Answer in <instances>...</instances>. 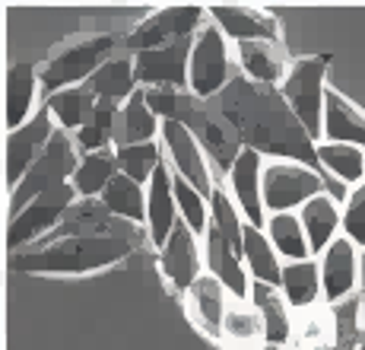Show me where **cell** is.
<instances>
[{"mask_svg": "<svg viewBox=\"0 0 365 350\" xmlns=\"http://www.w3.org/2000/svg\"><path fill=\"white\" fill-rule=\"evenodd\" d=\"M146 229L128 233H51L23 251H10V268L32 277H89L137 255Z\"/></svg>", "mask_w": 365, "mask_h": 350, "instance_id": "cell-2", "label": "cell"}, {"mask_svg": "<svg viewBox=\"0 0 365 350\" xmlns=\"http://www.w3.org/2000/svg\"><path fill=\"white\" fill-rule=\"evenodd\" d=\"M115 175H118V153L115 146H108V150L99 153H86L80 159V166H76L70 185H73L76 198H102V191L108 188V181Z\"/></svg>", "mask_w": 365, "mask_h": 350, "instance_id": "cell-35", "label": "cell"}, {"mask_svg": "<svg viewBox=\"0 0 365 350\" xmlns=\"http://www.w3.org/2000/svg\"><path fill=\"white\" fill-rule=\"evenodd\" d=\"M207 16L229 35V41H283V23L267 6L210 4Z\"/></svg>", "mask_w": 365, "mask_h": 350, "instance_id": "cell-19", "label": "cell"}, {"mask_svg": "<svg viewBox=\"0 0 365 350\" xmlns=\"http://www.w3.org/2000/svg\"><path fill=\"white\" fill-rule=\"evenodd\" d=\"M172 181H175V201H178L181 220H185L187 226H191L194 233L203 239L207 229H210V198L207 194H200L191 181L181 179V175H175V172H172Z\"/></svg>", "mask_w": 365, "mask_h": 350, "instance_id": "cell-37", "label": "cell"}, {"mask_svg": "<svg viewBox=\"0 0 365 350\" xmlns=\"http://www.w3.org/2000/svg\"><path fill=\"white\" fill-rule=\"evenodd\" d=\"M283 296L292 306V312H312L324 306V286H321V264L318 258L308 261H286L283 264Z\"/></svg>", "mask_w": 365, "mask_h": 350, "instance_id": "cell-26", "label": "cell"}, {"mask_svg": "<svg viewBox=\"0 0 365 350\" xmlns=\"http://www.w3.org/2000/svg\"><path fill=\"white\" fill-rule=\"evenodd\" d=\"M264 166L267 156H261L257 150L245 146L238 153V159L232 163V169L222 175V185L232 194V201L242 210L245 223L264 229L267 226V207H264Z\"/></svg>", "mask_w": 365, "mask_h": 350, "instance_id": "cell-16", "label": "cell"}, {"mask_svg": "<svg viewBox=\"0 0 365 350\" xmlns=\"http://www.w3.org/2000/svg\"><path fill=\"white\" fill-rule=\"evenodd\" d=\"M163 134V121L159 115L150 109L146 102V89L140 86L128 102L118 111V128H115V146H128V144H150L159 140Z\"/></svg>", "mask_w": 365, "mask_h": 350, "instance_id": "cell-29", "label": "cell"}, {"mask_svg": "<svg viewBox=\"0 0 365 350\" xmlns=\"http://www.w3.org/2000/svg\"><path fill=\"white\" fill-rule=\"evenodd\" d=\"M292 350H299V347H296V344H292Z\"/></svg>", "mask_w": 365, "mask_h": 350, "instance_id": "cell-40", "label": "cell"}, {"mask_svg": "<svg viewBox=\"0 0 365 350\" xmlns=\"http://www.w3.org/2000/svg\"><path fill=\"white\" fill-rule=\"evenodd\" d=\"M216 105L245 146L257 150L267 159H296L321 172L318 144L299 121L292 105L283 99L279 86H264L238 74L220 93Z\"/></svg>", "mask_w": 365, "mask_h": 350, "instance_id": "cell-1", "label": "cell"}, {"mask_svg": "<svg viewBox=\"0 0 365 350\" xmlns=\"http://www.w3.org/2000/svg\"><path fill=\"white\" fill-rule=\"evenodd\" d=\"M318 264H321V286H324L327 306H340V303H346V299L359 296L356 290L362 286L365 258H362V249L353 239H346V236L340 233L318 255Z\"/></svg>", "mask_w": 365, "mask_h": 350, "instance_id": "cell-14", "label": "cell"}, {"mask_svg": "<svg viewBox=\"0 0 365 350\" xmlns=\"http://www.w3.org/2000/svg\"><path fill=\"white\" fill-rule=\"evenodd\" d=\"M245 268L257 284L283 286V258L267 239L264 229L251 226V223H245Z\"/></svg>", "mask_w": 365, "mask_h": 350, "instance_id": "cell-31", "label": "cell"}, {"mask_svg": "<svg viewBox=\"0 0 365 350\" xmlns=\"http://www.w3.org/2000/svg\"><path fill=\"white\" fill-rule=\"evenodd\" d=\"M80 159L83 156H80V150H76L73 134H67V131L58 128L51 137V144L45 146V153L35 159L29 175L16 185V191H10V216L19 214V210L29 204L32 198H38V194L51 191V188H61V185H70Z\"/></svg>", "mask_w": 365, "mask_h": 350, "instance_id": "cell-10", "label": "cell"}, {"mask_svg": "<svg viewBox=\"0 0 365 350\" xmlns=\"http://www.w3.org/2000/svg\"><path fill=\"white\" fill-rule=\"evenodd\" d=\"M324 140L365 150V109L334 86H327L324 99Z\"/></svg>", "mask_w": 365, "mask_h": 350, "instance_id": "cell-23", "label": "cell"}, {"mask_svg": "<svg viewBox=\"0 0 365 350\" xmlns=\"http://www.w3.org/2000/svg\"><path fill=\"white\" fill-rule=\"evenodd\" d=\"M327 67H331V54H302L292 58L289 74L279 83L283 99L292 105L299 121L308 128L314 144L324 140V99H327Z\"/></svg>", "mask_w": 365, "mask_h": 350, "instance_id": "cell-6", "label": "cell"}, {"mask_svg": "<svg viewBox=\"0 0 365 350\" xmlns=\"http://www.w3.org/2000/svg\"><path fill=\"white\" fill-rule=\"evenodd\" d=\"M235 45V67L242 76L264 86H279L289 74V51L283 41H232Z\"/></svg>", "mask_w": 365, "mask_h": 350, "instance_id": "cell-21", "label": "cell"}, {"mask_svg": "<svg viewBox=\"0 0 365 350\" xmlns=\"http://www.w3.org/2000/svg\"><path fill=\"white\" fill-rule=\"evenodd\" d=\"M118 51H124V35L115 29H86L67 35L58 45H51V51L38 64L41 93L54 96L61 89L83 86Z\"/></svg>", "mask_w": 365, "mask_h": 350, "instance_id": "cell-4", "label": "cell"}, {"mask_svg": "<svg viewBox=\"0 0 365 350\" xmlns=\"http://www.w3.org/2000/svg\"><path fill=\"white\" fill-rule=\"evenodd\" d=\"M76 204V191L73 185H61L51 191L38 194L26 204L19 214L10 216V233H6V245L10 251H23L29 245L48 239L51 233H58L61 223L67 220L70 207Z\"/></svg>", "mask_w": 365, "mask_h": 350, "instance_id": "cell-11", "label": "cell"}, {"mask_svg": "<svg viewBox=\"0 0 365 350\" xmlns=\"http://www.w3.org/2000/svg\"><path fill=\"white\" fill-rule=\"evenodd\" d=\"M178 223H181V210L178 201H175L172 169H168V163H163L150 179V185H146V236H150L153 249L156 251L163 249Z\"/></svg>", "mask_w": 365, "mask_h": 350, "instance_id": "cell-20", "label": "cell"}, {"mask_svg": "<svg viewBox=\"0 0 365 350\" xmlns=\"http://www.w3.org/2000/svg\"><path fill=\"white\" fill-rule=\"evenodd\" d=\"M327 191V175L296 159H267L264 207L270 214H299L312 198Z\"/></svg>", "mask_w": 365, "mask_h": 350, "instance_id": "cell-9", "label": "cell"}, {"mask_svg": "<svg viewBox=\"0 0 365 350\" xmlns=\"http://www.w3.org/2000/svg\"><path fill=\"white\" fill-rule=\"evenodd\" d=\"M191 45L194 39H181V41H172V45L153 48V51L133 54L137 83L143 89H187Z\"/></svg>", "mask_w": 365, "mask_h": 350, "instance_id": "cell-18", "label": "cell"}, {"mask_svg": "<svg viewBox=\"0 0 365 350\" xmlns=\"http://www.w3.org/2000/svg\"><path fill=\"white\" fill-rule=\"evenodd\" d=\"M359 296H362V325H359V350H365V268H362V286H359Z\"/></svg>", "mask_w": 365, "mask_h": 350, "instance_id": "cell-39", "label": "cell"}, {"mask_svg": "<svg viewBox=\"0 0 365 350\" xmlns=\"http://www.w3.org/2000/svg\"><path fill=\"white\" fill-rule=\"evenodd\" d=\"M41 93V74L32 61H13L6 67V131L23 128L35 115Z\"/></svg>", "mask_w": 365, "mask_h": 350, "instance_id": "cell-22", "label": "cell"}, {"mask_svg": "<svg viewBox=\"0 0 365 350\" xmlns=\"http://www.w3.org/2000/svg\"><path fill=\"white\" fill-rule=\"evenodd\" d=\"M343 236L365 249V181L349 188L343 201Z\"/></svg>", "mask_w": 365, "mask_h": 350, "instance_id": "cell-38", "label": "cell"}, {"mask_svg": "<svg viewBox=\"0 0 365 350\" xmlns=\"http://www.w3.org/2000/svg\"><path fill=\"white\" fill-rule=\"evenodd\" d=\"M159 144H163L168 169H172L175 175H181V179H187L200 194H207L210 198L213 188H216V181H220V175H216L213 163H210V156H207V150L200 146V140L194 137L185 124L163 121Z\"/></svg>", "mask_w": 365, "mask_h": 350, "instance_id": "cell-13", "label": "cell"}, {"mask_svg": "<svg viewBox=\"0 0 365 350\" xmlns=\"http://www.w3.org/2000/svg\"><path fill=\"white\" fill-rule=\"evenodd\" d=\"M45 109L51 111L54 124H58L61 131L76 134V131H83L93 121L96 109H99V99H96V96L89 93V86L83 83V86H70V89H61V93L48 96Z\"/></svg>", "mask_w": 365, "mask_h": 350, "instance_id": "cell-30", "label": "cell"}, {"mask_svg": "<svg viewBox=\"0 0 365 350\" xmlns=\"http://www.w3.org/2000/svg\"><path fill=\"white\" fill-rule=\"evenodd\" d=\"M318 163H321V172H324L327 179L343 181L346 188L365 181V150H359V146L321 140L318 144Z\"/></svg>", "mask_w": 365, "mask_h": 350, "instance_id": "cell-34", "label": "cell"}, {"mask_svg": "<svg viewBox=\"0 0 365 350\" xmlns=\"http://www.w3.org/2000/svg\"><path fill=\"white\" fill-rule=\"evenodd\" d=\"M267 239L273 242V249L279 251V258L286 261H308L312 255V245H308L305 226H302L299 214H270L264 226Z\"/></svg>", "mask_w": 365, "mask_h": 350, "instance_id": "cell-33", "label": "cell"}, {"mask_svg": "<svg viewBox=\"0 0 365 350\" xmlns=\"http://www.w3.org/2000/svg\"><path fill=\"white\" fill-rule=\"evenodd\" d=\"M102 204L108 207L118 220L146 229V185H140V181L118 172L115 179L108 181V188L102 191Z\"/></svg>", "mask_w": 365, "mask_h": 350, "instance_id": "cell-32", "label": "cell"}, {"mask_svg": "<svg viewBox=\"0 0 365 350\" xmlns=\"http://www.w3.org/2000/svg\"><path fill=\"white\" fill-rule=\"evenodd\" d=\"M308 325L296 319V344L299 350H359L362 325V296H353L340 306H318L308 312Z\"/></svg>", "mask_w": 365, "mask_h": 350, "instance_id": "cell-8", "label": "cell"}, {"mask_svg": "<svg viewBox=\"0 0 365 350\" xmlns=\"http://www.w3.org/2000/svg\"><path fill=\"white\" fill-rule=\"evenodd\" d=\"M156 268L159 277L175 296H185L197 280L207 274V258H203V239L187 226L185 220L175 226L168 242L156 251Z\"/></svg>", "mask_w": 365, "mask_h": 350, "instance_id": "cell-12", "label": "cell"}, {"mask_svg": "<svg viewBox=\"0 0 365 350\" xmlns=\"http://www.w3.org/2000/svg\"><path fill=\"white\" fill-rule=\"evenodd\" d=\"M203 23H207V6L200 4L156 6V10H150L143 19H137L124 32V51L140 54V51L172 45V41H181V39H194Z\"/></svg>", "mask_w": 365, "mask_h": 350, "instance_id": "cell-7", "label": "cell"}, {"mask_svg": "<svg viewBox=\"0 0 365 350\" xmlns=\"http://www.w3.org/2000/svg\"><path fill=\"white\" fill-rule=\"evenodd\" d=\"M222 347L226 350H261L267 347V325L264 315L251 299L232 296L222 321Z\"/></svg>", "mask_w": 365, "mask_h": 350, "instance_id": "cell-25", "label": "cell"}, {"mask_svg": "<svg viewBox=\"0 0 365 350\" xmlns=\"http://www.w3.org/2000/svg\"><path fill=\"white\" fill-rule=\"evenodd\" d=\"M54 131H58V124L48 109H38L23 128L6 131V188L10 191H16V185L29 175L35 159L51 144Z\"/></svg>", "mask_w": 365, "mask_h": 350, "instance_id": "cell-17", "label": "cell"}, {"mask_svg": "<svg viewBox=\"0 0 365 350\" xmlns=\"http://www.w3.org/2000/svg\"><path fill=\"white\" fill-rule=\"evenodd\" d=\"M299 220H302V226H305L312 255L318 258L321 251H324L327 245L343 233V204L324 191V194L312 198L305 207L299 210Z\"/></svg>", "mask_w": 365, "mask_h": 350, "instance_id": "cell-27", "label": "cell"}, {"mask_svg": "<svg viewBox=\"0 0 365 350\" xmlns=\"http://www.w3.org/2000/svg\"><path fill=\"white\" fill-rule=\"evenodd\" d=\"M229 303H232L229 286L216 274H210V271L181 296L187 321L197 328L200 338H207L210 344H216V347H222V321H226Z\"/></svg>", "mask_w": 365, "mask_h": 350, "instance_id": "cell-15", "label": "cell"}, {"mask_svg": "<svg viewBox=\"0 0 365 350\" xmlns=\"http://www.w3.org/2000/svg\"><path fill=\"white\" fill-rule=\"evenodd\" d=\"M146 102L159 115V121H178L200 140V146L207 150L210 163H213L216 175H226L238 159V153L245 150L242 137L235 134V128L226 121V115L220 111L216 99H200L191 89H146Z\"/></svg>", "mask_w": 365, "mask_h": 350, "instance_id": "cell-3", "label": "cell"}, {"mask_svg": "<svg viewBox=\"0 0 365 350\" xmlns=\"http://www.w3.org/2000/svg\"><path fill=\"white\" fill-rule=\"evenodd\" d=\"M238 76L235 45L229 35L207 16L191 45V70H187V89L200 99H220V93Z\"/></svg>", "mask_w": 365, "mask_h": 350, "instance_id": "cell-5", "label": "cell"}, {"mask_svg": "<svg viewBox=\"0 0 365 350\" xmlns=\"http://www.w3.org/2000/svg\"><path fill=\"white\" fill-rule=\"evenodd\" d=\"M115 153H118V172L128 175L133 181H140V185H150V179L156 175V169L165 163V153H163V144H159V140L115 146Z\"/></svg>", "mask_w": 365, "mask_h": 350, "instance_id": "cell-36", "label": "cell"}, {"mask_svg": "<svg viewBox=\"0 0 365 350\" xmlns=\"http://www.w3.org/2000/svg\"><path fill=\"white\" fill-rule=\"evenodd\" d=\"M248 299L257 306V312L264 315L267 344L292 347V341H296V312H292V306L286 303L283 290H279V286L257 284V280H251Z\"/></svg>", "mask_w": 365, "mask_h": 350, "instance_id": "cell-24", "label": "cell"}, {"mask_svg": "<svg viewBox=\"0 0 365 350\" xmlns=\"http://www.w3.org/2000/svg\"><path fill=\"white\" fill-rule=\"evenodd\" d=\"M86 86H89V93H93L96 99H108V102L124 105L140 89L137 67H133V54L130 51H118L115 58H108L93 76H89Z\"/></svg>", "mask_w": 365, "mask_h": 350, "instance_id": "cell-28", "label": "cell"}]
</instances>
